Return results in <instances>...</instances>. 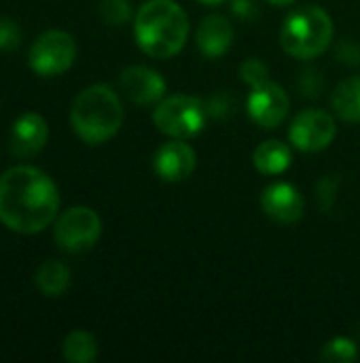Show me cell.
Returning <instances> with one entry per match:
<instances>
[{"label": "cell", "instance_id": "ffe728a7", "mask_svg": "<svg viewBox=\"0 0 360 363\" xmlns=\"http://www.w3.org/2000/svg\"><path fill=\"white\" fill-rule=\"evenodd\" d=\"M100 15L108 26H125L132 19L129 0H102Z\"/></svg>", "mask_w": 360, "mask_h": 363}, {"label": "cell", "instance_id": "2e32d148", "mask_svg": "<svg viewBox=\"0 0 360 363\" xmlns=\"http://www.w3.org/2000/svg\"><path fill=\"white\" fill-rule=\"evenodd\" d=\"M38 291L47 298H59L70 287V270L59 259H47L38 266L34 274Z\"/></svg>", "mask_w": 360, "mask_h": 363}, {"label": "cell", "instance_id": "3957f363", "mask_svg": "<svg viewBox=\"0 0 360 363\" xmlns=\"http://www.w3.org/2000/svg\"><path fill=\"white\" fill-rule=\"evenodd\" d=\"M70 123L76 136L87 145L110 140L123 123V106L108 85H91L83 89L70 108Z\"/></svg>", "mask_w": 360, "mask_h": 363}, {"label": "cell", "instance_id": "44dd1931", "mask_svg": "<svg viewBox=\"0 0 360 363\" xmlns=\"http://www.w3.org/2000/svg\"><path fill=\"white\" fill-rule=\"evenodd\" d=\"M240 74H242V79H244L250 87L269 81V79H267V74H269V72H267V66H265L261 60H257V57L246 60V62L242 64V68H240Z\"/></svg>", "mask_w": 360, "mask_h": 363}, {"label": "cell", "instance_id": "8fae6325", "mask_svg": "<svg viewBox=\"0 0 360 363\" xmlns=\"http://www.w3.org/2000/svg\"><path fill=\"white\" fill-rule=\"evenodd\" d=\"M119 85L125 96L142 106L155 104L166 96V81L163 77L146 66H129L121 72Z\"/></svg>", "mask_w": 360, "mask_h": 363}, {"label": "cell", "instance_id": "603a6c76", "mask_svg": "<svg viewBox=\"0 0 360 363\" xmlns=\"http://www.w3.org/2000/svg\"><path fill=\"white\" fill-rule=\"evenodd\" d=\"M269 2H274V4H278V6H289V4H293L295 0H269Z\"/></svg>", "mask_w": 360, "mask_h": 363}, {"label": "cell", "instance_id": "4fadbf2b", "mask_svg": "<svg viewBox=\"0 0 360 363\" xmlns=\"http://www.w3.org/2000/svg\"><path fill=\"white\" fill-rule=\"evenodd\" d=\"M193 170H195V151L187 143L176 138L159 147L155 155V172L163 181L168 183L185 181L187 177H191Z\"/></svg>", "mask_w": 360, "mask_h": 363}, {"label": "cell", "instance_id": "6da1fadb", "mask_svg": "<svg viewBox=\"0 0 360 363\" xmlns=\"http://www.w3.org/2000/svg\"><path fill=\"white\" fill-rule=\"evenodd\" d=\"M59 211L55 183L34 166H13L0 177V221L17 234H38Z\"/></svg>", "mask_w": 360, "mask_h": 363}, {"label": "cell", "instance_id": "ba28073f", "mask_svg": "<svg viewBox=\"0 0 360 363\" xmlns=\"http://www.w3.org/2000/svg\"><path fill=\"white\" fill-rule=\"evenodd\" d=\"M337 134L335 119L318 108L299 113L289 130L291 143L301 151H323L327 149Z\"/></svg>", "mask_w": 360, "mask_h": 363}, {"label": "cell", "instance_id": "8992f818", "mask_svg": "<svg viewBox=\"0 0 360 363\" xmlns=\"http://www.w3.org/2000/svg\"><path fill=\"white\" fill-rule=\"evenodd\" d=\"M102 236V221L89 206H72L64 211L53 228L55 245L66 253L89 251Z\"/></svg>", "mask_w": 360, "mask_h": 363}, {"label": "cell", "instance_id": "52a82bcc", "mask_svg": "<svg viewBox=\"0 0 360 363\" xmlns=\"http://www.w3.org/2000/svg\"><path fill=\"white\" fill-rule=\"evenodd\" d=\"M76 57V43L64 30L42 32L30 47V68L40 77H55L66 72Z\"/></svg>", "mask_w": 360, "mask_h": 363}, {"label": "cell", "instance_id": "ac0fdd59", "mask_svg": "<svg viewBox=\"0 0 360 363\" xmlns=\"http://www.w3.org/2000/svg\"><path fill=\"white\" fill-rule=\"evenodd\" d=\"M64 359L70 363H91L98 357V340L85 330H74L64 338Z\"/></svg>", "mask_w": 360, "mask_h": 363}, {"label": "cell", "instance_id": "7a4b0ae2", "mask_svg": "<svg viewBox=\"0 0 360 363\" xmlns=\"http://www.w3.org/2000/svg\"><path fill=\"white\" fill-rule=\"evenodd\" d=\"M134 34L146 55L168 60L182 51L189 36V17L174 0H149L136 13Z\"/></svg>", "mask_w": 360, "mask_h": 363}, {"label": "cell", "instance_id": "e0dca14e", "mask_svg": "<svg viewBox=\"0 0 360 363\" xmlns=\"http://www.w3.org/2000/svg\"><path fill=\"white\" fill-rule=\"evenodd\" d=\"M333 108L337 113V117H342L344 121L350 123H359L360 121V77H350L346 81H342L337 85V89L333 91Z\"/></svg>", "mask_w": 360, "mask_h": 363}, {"label": "cell", "instance_id": "30bf717a", "mask_svg": "<svg viewBox=\"0 0 360 363\" xmlns=\"http://www.w3.org/2000/svg\"><path fill=\"white\" fill-rule=\"evenodd\" d=\"M49 138V125L42 115L38 113H23L11 128V143L8 149L15 157H34L40 153Z\"/></svg>", "mask_w": 360, "mask_h": 363}, {"label": "cell", "instance_id": "d6986e66", "mask_svg": "<svg viewBox=\"0 0 360 363\" xmlns=\"http://www.w3.org/2000/svg\"><path fill=\"white\" fill-rule=\"evenodd\" d=\"M320 357H323L325 362L331 363H348L354 362V359L359 357V349H356V345H354L352 340H348V338H333L329 345H325Z\"/></svg>", "mask_w": 360, "mask_h": 363}, {"label": "cell", "instance_id": "5b68a950", "mask_svg": "<svg viewBox=\"0 0 360 363\" xmlns=\"http://www.w3.org/2000/svg\"><path fill=\"white\" fill-rule=\"evenodd\" d=\"M206 104L195 96L176 94L161 100L153 113L157 130L172 138H189L206 125Z\"/></svg>", "mask_w": 360, "mask_h": 363}, {"label": "cell", "instance_id": "277c9868", "mask_svg": "<svg viewBox=\"0 0 360 363\" xmlns=\"http://www.w3.org/2000/svg\"><path fill=\"white\" fill-rule=\"evenodd\" d=\"M333 38V19L318 4L295 9L282 26L280 43L284 51L299 60L318 57Z\"/></svg>", "mask_w": 360, "mask_h": 363}, {"label": "cell", "instance_id": "9c48e42d", "mask_svg": "<svg viewBox=\"0 0 360 363\" xmlns=\"http://www.w3.org/2000/svg\"><path fill=\"white\" fill-rule=\"evenodd\" d=\"M289 108H291V100L286 91L272 81L255 85L248 96V115L257 125L265 130L278 128L286 119Z\"/></svg>", "mask_w": 360, "mask_h": 363}, {"label": "cell", "instance_id": "9a60e30c", "mask_svg": "<svg viewBox=\"0 0 360 363\" xmlns=\"http://www.w3.org/2000/svg\"><path fill=\"white\" fill-rule=\"evenodd\" d=\"M252 162L261 174H282L291 166L293 155L282 140H265L257 147Z\"/></svg>", "mask_w": 360, "mask_h": 363}, {"label": "cell", "instance_id": "cb8c5ba5", "mask_svg": "<svg viewBox=\"0 0 360 363\" xmlns=\"http://www.w3.org/2000/svg\"><path fill=\"white\" fill-rule=\"evenodd\" d=\"M199 2H204V4H221L223 0H199Z\"/></svg>", "mask_w": 360, "mask_h": 363}, {"label": "cell", "instance_id": "5bb4252c", "mask_svg": "<svg viewBox=\"0 0 360 363\" xmlns=\"http://www.w3.org/2000/svg\"><path fill=\"white\" fill-rule=\"evenodd\" d=\"M197 47L208 57H221L229 51L233 43V26L223 15H208L202 19L197 34H195Z\"/></svg>", "mask_w": 360, "mask_h": 363}, {"label": "cell", "instance_id": "7402d4cb", "mask_svg": "<svg viewBox=\"0 0 360 363\" xmlns=\"http://www.w3.org/2000/svg\"><path fill=\"white\" fill-rule=\"evenodd\" d=\"M19 43H21V30L17 21H13L11 17H0V49L11 51L17 49Z\"/></svg>", "mask_w": 360, "mask_h": 363}, {"label": "cell", "instance_id": "7c38bea8", "mask_svg": "<svg viewBox=\"0 0 360 363\" xmlns=\"http://www.w3.org/2000/svg\"><path fill=\"white\" fill-rule=\"evenodd\" d=\"M261 206L269 219L276 223H295L303 215V196L291 183H274L265 187L261 196Z\"/></svg>", "mask_w": 360, "mask_h": 363}]
</instances>
